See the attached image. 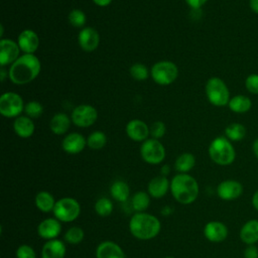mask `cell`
<instances>
[{
	"label": "cell",
	"mask_w": 258,
	"mask_h": 258,
	"mask_svg": "<svg viewBox=\"0 0 258 258\" xmlns=\"http://www.w3.org/2000/svg\"><path fill=\"white\" fill-rule=\"evenodd\" d=\"M107 143V136L103 131L96 130L92 132L87 138V146L93 150H100L105 147Z\"/></svg>",
	"instance_id": "32"
},
{
	"label": "cell",
	"mask_w": 258,
	"mask_h": 258,
	"mask_svg": "<svg viewBox=\"0 0 258 258\" xmlns=\"http://www.w3.org/2000/svg\"><path fill=\"white\" fill-rule=\"evenodd\" d=\"M55 199L54 197L47 190H40L35 195L34 198V204L38 211L41 213L47 214L50 212H53L54 206H55Z\"/></svg>",
	"instance_id": "25"
},
{
	"label": "cell",
	"mask_w": 258,
	"mask_h": 258,
	"mask_svg": "<svg viewBox=\"0 0 258 258\" xmlns=\"http://www.w3.org/2000/svg\"><path fill=\"white\" fill-rule=\"evenodd\" d=\"M245 87L251 94L258 95V74H251L245 80Z\"/></svg>",
	"instance_id": "39"
},
{
	"label": "cell",
	"mask_w": 258,
	"mask_h": 258,
	"mask_svg": "<svg viewBox=\"0 0 258 258\" xmlns=\"http://www.w3.org/2000/svg\"><path fill=\"white\" fill-rule=\"evenodd\" d=\"M170 192L178 204L190 205L198 199L200 187L192 175L177 173L170 180Z\"/></svg>",
	"instance_id": "2"
},
{
	"label": "cell",
	"mask_w": 258,
	"mask_h": 258,
	"mask_svg": "<svg viewBox=\"0 0 258 258\" xmlns=\"http://www.w3.org/2000/svg\"><path fill=\"white\" fill-rule=\"evenodd\" d=\"M160 220L146 212L135 213L129 220V231L138 240H151L160 233Z\"/></svg>",
	"instance_id": "3"
},
{
	"label": "cell",
	"mask_w": 258,
	"mask_h": 258,
	"mask_svg": "<svg viewBox=\"0 0 258 258\" xmlns=\"http://www.w3.org/2000/svg\"><path fill=\"white\" fill-rule=\"evenodd\" d=\"M249 6L254 13L258 14V0H249Z\"/></svg>",
	"instance_id": "44"
},
{
	"label": "cell",
	"mask_w": 258,
	"mask_h": 258,
	"mask_svg": "<svg viewBox=\"0 0 258 258\" xmlns=\"http://www.w3.org/2000/svg\"><path fill=\"white\" fill-rule=\"evenodd\" d=\"M52 213L61 223H72L80 217L81 205L76 199L64 197L56 201Z\"/></svg>",
	"instance_id": "6"
},
{
	"label": "cell",
	"mask_w": 258,
	"mask_h": 258,
	"mask_svg": "<svg viewBox=\"0 0 258 258\" xmlns=\"http://www.w3.org/2000/svg\"><path fill=\"white\" fill-rule=\"evenodd\" d=\"M72 119L64 113L54 114L49 121V129L55 135H63L69 130Z\"/></svg>",
	"instance_id": "24"
},
{
	"label": "cell",
	"mask_w": 258,
	"mask_h": 258,
	"mask_svg": "<svg viewBox=\"0 0 258 258\" xmlns=\"http://www.w3.org/2000/svg\"><path fill=\"white\" fill-rule=\"evenodd\" d=\"M252 151H253L255 157L258 159V138L255 139L252 144Z\"/></svg>",
	"instance_id": "47"
},
{
	"label": "cell",
	"mask_w": 258,
	"mask_h": 258,
	"mask_svg": "<svg viewBox=\"0 0 258 258\" xmlns=\"http://www.w3.org/2000/svg\"><path fill=\"white\" fill-rule=\"evenodd\" d=\"M16 258H36V252L28 244H21L15 251Z\"/></svg>",
	"instance_id": "38"
},
{
	"label": "cell",
	"mask_w": 258,
	"mask_h": 258,
	"mask_svg": "<svg viewBox=\"0 0 258 258\" xmlns=\"http://www.w3.org/2000/svg\"><path fill=\"white\" fill-rule=\"evenodd\" d=\"M13 130L17 136L20 138H29L33 135L35 126L33 119L28 116L20 115L14 119L13 122Z\"/></svg>",
	"instance_id": "22"
},
{
	"label": "cell",
	"mask_w": 258,
	"mask_h": 258,
	"mask_svg": "<svg viewBox=\"0 0 258 258\" xmlns=\"http://www.w3.org/2000/svg\"><path fill=\"white\" fill-rule=\"evenodd\" d=\"M244 258H258V248L255 245H248L244 252Z\"/></svg>",
	"instance_id": "40"
},
{
	"label": "cell",
	"mask_w": 258,
	"mask_h": 258,
	"mask_svg": "<svg viewBox=\"0 0 258 258\" xmlns=\"http://www.w3.org/2000/svg\"><path fill=\"white\" fill-rule=\"evenodd\" d=\"M20 48L17 42L10 38H2L0 40V64L5 67L12 64L20 55Z\"/></svg>",
	"instance_id": "12"
},
{
	"label": "cell",
	"mask_w": 258,
	"mask_h": 258,
	"mask_svg": "<svg viewBox=\"0 0 258 258\" xmlns=\"http://www.w3.org/2000/svg\"><path fill=\"white\" fill-rule=\"evenodd\" d=\"M129 73L135 81H145L150 76V71L148 68L140 62L133 63L129 69Z\"/></svg>",
	"instance_id": "34"
},
{
	"label": "cell",
	"mask_w": 258,
	"mask_h": 258,
	"mask_svg": "<svg viewBox=\"0 0 258 258\" xmlns=\"http://www.w3.org/2000/svg\"><path fill=\"white\" fill-rule=\"evenodd\" d=\"M96 258H125V253L120 245L114 241H102L96 247Z\"/></svg>",
	"instance_id": "19"
},
{
	"label": "cell",
	"mask_w": 258,
	"mask_h": 258,
	"mask_svg": "<svg viewBox=\"0 0 258 258\" xmlns=\"http://www.w3.org/2000/svg\"><path fill=\"white\" fill-rule=\"evenodd\" d=\"M162 258H175L173 256H165V257H162Z\"/></svg>",
	"instance_id": "49"
},
{
	"label": "cell",
	"mask_w": 258,
	"mask_h": 258,
	"mask_svg": "<svg viewBox=\"0 0 258 258\" xmlns=\"http://www.w3.org/2000/svg\"><path fill=\"white\" fill-rule=\"evenodd\" d=\"M251 202H252V206L254 207V209L256 211H258V189L252 196V201Z\"/></svg>",
	"instance_id": "46"
},
{
	"label": "cell",
	"mask_w": 258,
	"mask_h": 258,
	"mask_svg": "<svg viewBox=\"0 0 258 258\" xmlns=\"http://www.w3.org/2000/svg\"><path fill=\"white\" fill-rule=\"evenodd\" d=\"M205 91L208 101L216 107H223L228 105L231 99L230 91L226 83L218 77L210 78L207 81Z\"/></svg>",
	"instance_id": "5"
},
{
	"label": "cell",
	"mask_w": 258,
	"mask_h": 258,
	"mask_svg": "<svg viewBox=\"0 0 258 258\" xmlns=\"http://www.w3.org/2000/svg\"><path fill=\"white\" fill-rule=\"evenodd\" d=\"M170 190V181L167 176L161 174L151 178L147 185V192L153 199L163 198Z\"/></svg>",
	"instance_id": "20"
},
{
	"label": "cell",
	"mask_w": 258,
	"mask_h": 258,
	"mask_svg": "<svg viewBox=\"0 0 258 258\" xmlns=\"http://www.w3.org/2000/svg\"><path fill=\"white\" fill-rule=\"evenodd\" d=\"M112 1H113V0H93V2H94L97 6H100V7L109 6Z\"/></svg>",
	"instance_id": "42"
},
{
	"label": "cell",
	"mask_w": 258,
	"mask_h": 258,
	"mask_svg": "<svg viewBox=\"0 0 258 258\" xmlns=\"http://www.w3.org/2000/svg\"><path fill=\"white\" fill-rule=\"evenodd\" d=\"M209 156L218 165L226 166L234 162L236 151L231 141L224 136L216 137L209 145Z\"/></svg>",
	"instance_id": "4"
},
{
	"label": "cell",
	"mask_w": 258,
	"mask_h": 258,
	"mask_svg": "<svg viewBox=\"0 0 258 258\" xmlns=\"http://www.w3.org/2000/svg\"><path fill=\"white\" fill-rule=\"evenodd\" d=\"M125 131L127 136L136 142H143L148 139V136L150 135L149 126L144 121L139 119L130 120L126 124Z\"/></svg>",
	"instance_id": "16"
},
{
	"label": "cell",
	"mask_w": 258,
	"mask_h": 258,
	"mask_svg": "<svg viewBox=\"0 0 258 258\" xmlns=\"http://www.w3.org/2000/svg\"><path fill=\"white\" fill-rule=\"evenodd\" d=\"M196 165V157L190 152L179 154L174 161V169L178 173H188Z\"/></svg>",
	"instance_id": "27"
},
{
	"label": "cell",
	"mask_w": 258,
	"mask_h": 258,
	"mask_svg": "<svg viewBox=\"0 0 258 258\" xmlns=\"http://www.w3.org/2000/svg\"><path fill=\"white\" fill-rule=\"evenodd\" d=\"M185 3L194 10H197V9H200L202 8L208 0H184Z\"/></svg>",
	"instance_id": "41"
},
{
	"label": "cell",
	"mask_w": 258,
	"mask_h": 258,
	"mask_svg": "<svg viewBox=\"0 0 258 258\" xmlns=\"http://www.w3.org/2000/svg\"><path fill=\"white\" fill-rule=\"evenodd\" d=\"M166 127L165 124L161 121H155L149 126V133L151 138L160 139L165 135Z\"/></svg>",
	"instance_id": "37"
},
{
	"label": "cell",
	"mask_w": 258,
	"mask_h": 258,
	"mask_svg": "<svg viewBox=\"0 0 258 258\" xmlns=\"http://www.w3.org/2000/svg\"><path fill=\"white\" fill-rule=\"evenodd\" d=\"M68 19L71 25L77 28H84L86 21H87V16L85 12L81 9H73L70 11L68 15Z\"/></svg>",
	"instance_id": "35"
},
{
	"label": "cell",
	"mask_w": 258,
	"mask_h": 258,
	"mask_svg": "<svg viewBox=\"0 0 258 258\" xmlns=\"http://www.w3.org/2000/svg\"><path fill=\"white\" fill-rule=\"evenodd\" d=\"M87 146V139L78 132H72L64 136L61 141V148L68 154H79Z\"/></svg>",
	"instance_id": "17"
},
{
	"label": "cell",
	"mask_w": 258,
	"mask_h": 258,
	"mask_svg": "<svg viewBox=\"0 0 258 258\" xmlns=\"http://www.w3.org/2000/svg\"><path fill=\"white\" fill-rule=\"evenodd\" d=\"M228 227L220 221H210L204 227L206 239L212 243H221L228 237Z\"/></svg>",
	"instance_id": "15"
},
{
	"label": "cell",
	"mask_w": 258,
	"mask_h": 258,
	"mask_svg": "<svg viewBox=\"0 0 258 258\" xmlns=\"http://www.w3.org/2000/svg\"><path fill=\"white\" fill-rule=\"evenodd\" d=\"M243 194V185L235 179H226L217 186V195L223 201H234Z\"/></svg>",
	"instance_id": "11"
},
{
	"label": "cell",
	"mask_w": 258,
	"mask_h": 258,
	"mask_svg": "<svg viewBox=\"0 0 258 258\" xmlns=\"http://www.w3.org/2000/svg\"><path fill=\"white\" fill-rule=\"evenodd\" d=\"M72 122L80 128H88L95 124L98 119L97 109L89 104H82L77 107L72 112L71 115Z\"/></svg>",
	"instance_id": "10"
},
{
	"label": "cell",
	"mask_w": 258,
	"mask_h": 258,
	"mask_svg": "<svg viewBox=\"0 0 258 258\" xmlns=\"http://www.w3.org/2000/svg\"><path fill=\"white\" fill-rule=\"evenodd\" d=\"M172 212H173V209H172V207H170V206H164V207L161 209V211H160V213H161L162 216H169L170 214H172Z\"/></svg>",
	"instance_id": "43"
},
{
	"label": "cell",
	"mask_w": 258,
	"mask_h": 258,
	"mask_svg": "<svg viewBox=\"0 0 258 258\" xmlns=\"http://www.w3.org/2000/svg\"><path fill=\"white\" fill-rule=\"evenodd\" d=\"M66 254V242L59 239L48 240L41 248V258H64Z\"/></svg>",
	"instance_id": "21"
},
{
	"label": "cell",
	"mask_w": 258,
	"mask_h": 258,
	"mask_svg": "<svg viewBox=\"0 0 258 258\" xmlns=\"http://www.w3.org/2000/svg\"><path fill=\"white\" fill-rule=\"evenodd\" d=\"M110 195L115 201L125 203L129 199L130 187L128 183L124 180H115L110 186Z\"/></svg>",
	"instance_id": "26"
},
{
	"label": "cell",
	"mask_w": 258,
	"mask_h": 258,
	"mask_svg": "<svg viewBox=\"0 0 258 258\" xmlns=\"http://www.w3.org/2000/svg\"><path fill=\"white\" fill-rule=\"evenodd\" d=\"M17 43L24 53H34L39 46V37L35 31L27 28L19 33Z\"/></svg>",
	"instance_id": "18"
},
{
	"label": "cell",
	"mask_w": 258,
	"mask_h": 258,
	"mask_svg": "<svg viewBox=\"0 0 258 258\" xmlns=\"http://www.w3.org/2000/svg\"><path fill=\"white\" fill-rule=\"evenodd\" d=\"M165 154V148L158 139L148 138L140 146L141 158L148 164H160L164 160Z\"/></svg>",
	"instance_id": "8"
},
{
	"label": "cell",
	"mask_w": 258,
	"mask_h": 258,
	"mask_svg": "<svg viewBox=\"0 0 258 258\" xmlns=\"http://www.w3.org/2000/svg\"><path fill=\"white\" fill-rule=\"evenodd\" d=\"M170 173V166L168 164H164L160 168V174L163 176H167Z\"/></svg>",
	"instance_id": "45"
},
{
	"label": "cell",
	"mask_w": 258,
	"mask_h": 258,
	"mask_svg": "<svg viewBox=\"0 0 258 258\" xmlns=\"http://www.w3.org/2000/svg\"><path fill=\"white\" fill-rule=\"evenodd\" d=\"M40 71L39 58L34 53H23L10 66L8 78L15 85H26L35 80Z\"/></svg>",
	"instance_id": "1"
},
{
	"label": "cell",
	"mask_w": 258,
	"mask_h": 258,
	"mask_svg": "<svg viewBox=\"0 0 258 258\" xmlns=\"http://www.w3.org/2000/svg\"><path fill=\"white\" fill-rule=\"evenodd\" d=\"M150 77L157 85L168 86L176 81L178 68L170 60H159L151 67Z\"/></svg>",
	"instance_id": "7"
},
{
	"label": "cell",
	"mask_w": 258,
	"mask_h": 258,
	"mask_svg": "<svg viewBox=\"0 0 258 258\" xmlns=\"http://www.w3.org/2000/svg\"><path fill=\"white\" fill-rule=\"evenodd\" d=\"M85 238L84 230L79 226L70 227L63 234V241L70 245H78Z\"/></svg>",
	"instance_id": "30"
},
{
	"label": "cell",
	"mask_w": 258,
	"mask_h": 258,
	"mask_svg": "<svg viewBox=\"0 0 258 258\" xmlns=\"http://www.w3.org/2000/svg\"><path fill=\"white\" fill-rule=\"evenodd\" d=\"M240 239L246 245H255L258 242V220L247 221L240 229Z\"/></svg>",
	"instance_id": "23"
},
{
	"label": "cell",
	"mask_w": 258,
	"mask_h": 258,
	"mask_svg": "<svg viewBox=\"0 0 258 258\" xmlns=\"http://www.w3.org/2000/svg\"><path fill=\"white\" fill-rule=\"evenodd\" d=\"M37 235L43 240H53L61 233V222L56 218H46L42 220L36 228Z\"/></svg>",
	"instance_id": "14"
},
{
	"label": "cell",
	"mask_w": 258,
	"mask_h": 258,
	"mask_svg": "<svg viewBox=\"0 0 258 258\" xmlns=\"http://www.w3.org/2000/svg\"><path fill=\"white\" fill-rule=\"evenodd\" d=\"M24 113L31 119H37L43 113V106L37 101H29L24 106Z\"/></svg>",
	"instance_id": "36"
},
{
	"label": "cell",
	"mask_w": 258,
	"mask_h": 258,
	"mask_svg": "<svg viewBox=\"0 0 258 258\" xmlns=\"http://www.w3.org/2000/svg\"><path fill=\"white\" fill-rule=\"evenodd\" d=\"M78 43L84 51L92 52L99 46L100 34L94 27H84L78 34Z\"/></svg>",
	"instance_id": "13"
},
{
	"label": "cell",
	"mask_w": 258,
	"mask_h": 258,
	"mask_svg": "<svg viewBox=\"0 0 258 258\" xmlns=\"http://www.w3.org/2000/svg\"><path fill=\"white\" fill-rule=\"evenodd\" d=\"M150 196L147 191H136L131 198V207L135 213L145 212L150 205Z\"/></svg>",
	"instance_id": "29"
},
{
	"label": "cell",
	"mask_w": 258,
	"mask_h": 258,
	"mask_svg": "<svg viewBox=\"0 0 258 258\" xmlns=\"http://www.w3.org/2000/svg\"><path fill=\"white\" fill-rule=\"evenodd\" d=\"M225 135L230 141H240L246 136V128L241 123H231L225 128Z\"/></svg>",
	"instance_id": "31"
},
{
	"label": "cell",
	"mask_w": 258,
	"mask_h": 258,
	"mask_svg": "<svg viewBox=\"0 0 258 258\" xmlns=\"http://www.w3.org/2000/svg\"><path fill=\"white\" fill-rule=\"evenodd\" d=\"M228 106L232 112L242 114L248 112L251 109L252 102L247 96L237 95L230 99Z\"/></svg>",
	"instance_id": "28"
},
{
	"label": "cell",
	"mask_w": 258,
	"mask_h": 258,
	"mask_svg": "<svg viewBox=\"0 0 258 258\" xmlns=\"http://www.w3.org/2000/svg\"><path fill=\"white\" fill-rule=\"evenodd\" d=\"M0 79H1V82H4V80H5V77H6V73H5V70H4V68H2L1 70H0Z\"/></svg>",
	"instance_id": "48"
},
{
	"label": "cell",
	"mask_w": 258,
	"mask_h": 258,
	"mask_svg": "<svg viewBox=\"0 0 258 258\" xmlns=\"http://www.w3.org/2000/svg\"><path fill=\"white\" fill-rule=\"evenodd\" d=\"M113 203L110 199L106 198V197H103V198H100L99 200L96 201L95 205H94V210L96 212V214L100 217H109L112 212H113Z\"/></svg>",
	"instance_id": "33"
},
{
	"label": "cell",
	"mask_w": 258,
	"mask_h": 258,
	"mask_svg": "<svg viewBox=\"0 0 258 258\" xmlns=\"http://www.w3.org/2000/svg\"><path fill=\"white\" fill-rule=\"evenodd\" d=\"M24 102L20 95L6 92L0 97V113L6 118H17L24 112Z\"/></svg>",
	"instance_id": "9"
}]
</instances>
